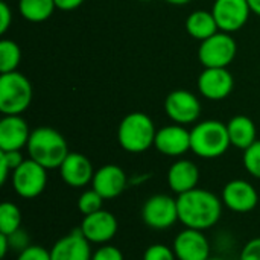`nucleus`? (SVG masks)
<instances>
[{
	"label": "nucleus",
	"mask_w": 260,
	"mask_h": 260,
	"mask_svg": "<svg viewBox=\"0 0 260 260\" xmlns=\"http://www.w3.org/2000/svg\"><path fill=\"white\" fill-rule=\"evenodd\" d=\"M84 3V0H55V5L61 11H73L79 8Z\"/></svg>",
	"instance_id": "nucleus-35"
},
{
	"label": "nucleus",
	"mask_w": 260,
	"mask_h": 260,
	"mask_svg": "<svg viewBox=\"0 0 260 260\" xmlns=\"http://www.w3.org/2000/svg\"><path fill=\"white\" fill-rule=\"evenodd\" d=\"M21 59V50L18 44L12 40L0 41V72L11 73L15 72Z\"/></svg>",
	"instance_id": "nucleus-25"
},
{
	"label": "nucleus",
	"mask_w": 260,
	"mask_h": 260,
	"mask_svg": "<svg viewBox=\"0 0 260 260\" xmlns=\"http://www.w3.org/2000/svg\"><path fill=\"white\" fill-rule=\"evenodd\" d=\"M168 3H171V5H177V6H181V5H187L190 0H166Z\"/></svg>",
	"instance_id": "nucleus-38"
},
{
	"label": "nucleus",
	"mask_w": 260,
	"mask_h": 260,
	"mask_svg": "<svg viewBox=\"0 0 260 260\" xmlns=\"http://www.w3.org/2000/svg\"><path fill=\"white\" fill-rule=\"evenodd\" d=\"M177 260H207L210 259V242L204 232L187 229L181 230L172 244Z\"/></svg>",
	"instance_id": "nucleus-13"
},
{
	"label": "nucleus",
	"mask_w": 260,
	"mask_h": 260,
	"mask_svg": "<svg viewBox=\"0 0 260 260\" xmlns=\"http://www.w3.org/2000/svg\"><path fill=\"white\" fill-rule=\"evenodd\" d=\"M140 2H152V0H140Z\"/></svg>",
	"instance_id": "nucleus-40"
},
{
	"label": "nucleus",
	"mask_w": 260,
	"mask_h": 260,
	"mask_svg": "<svg viewBox=\"0 0 260 260\" xmlns=\"http://www.w3.org/2000/svg\"><path fill=\"white\" fill-rule=\"evenodd\" d=\"M94 172L96 171L93 169L91 161L81 152H69L59 166V175L62 181L73 189H81L87 184H91Z\"/></svg>",
	"instance_id": "nucleus-17"
},
{
	"label": "nucleus",
	"mask_w": 260,
	"mask_h": 260,
	"mask_svg": "<svg viewBox=\"0 0 260 260\" xmlns=\"http://www.w3.org/2000/svg\"><path fill=\"white\" fill-rule=\"evenodd\" d=\"M186 30L192 38L204 41V40L213 37L215 34H218L219 27H218V23H216L212 11L207 12V11L198 9L187 17Z\"/></svg>",
	"instance_id": "nucleus-22"
},
{
	"label": "nucleus",
	"mask_w": 260,
	"mask_h": 260,
	"mask_svg": "<svg viewBox=\"0 0 260 260\" xmlns=\"http://www.w3.org/2000/svg\"><path fill=\"white\" fill-rule=\"evenodd\" d=\"M180 222L187 229L206 232L222 216V200L207 189H193L177 197Z\"/></svg>",
	"instance_id": "nucleus-1"
},
{
	"label": "nucleus",
	"mask_w": 260,
	"mask_h": 260,
	"mask_svg": "<svg viewBox=\"0 0 260 260\" xmlns=\"http://www.w3.org/2000/svg\"><path fill=\"white\" fill-rule=\"evenodd\" d=\"M232 146L227 125L219 120H204L190 131V151L201 158H218Z\"/></svg>",
	"instance_id": "nucleus-4"
},
{
	"label": "nucleus",
	"mask_w": 260,
	"mask_h": 260,
	"mask_svg": "<svg viewBox=\"0 0 260 260\" xmlns=\"http://www.w3.org/2000/svg\"><path fill=\"white\" fill-rule=\"evenodd\" d=\"M207 260H225V259H222V257H210V259H207Z\"/></svg>",
	"instance_id": "nucleus-39"
},
{
	"label": "nucleus",
	"mask_w": 260,
	"mask_h": 260,
	"mask_svg": "<svg viewBox=\"0 0 260 260\" xmlns=\"http://www.w3.org/2000/svg\"><path fill=\"white\" fill-rule=\"evenodd\" d=\"M143 260H177V256L172 247L165 244H152L145 250Z\"/></svg>",
	"instance_id": "nucleus-29"
},
{
	"label": "nucleus",
	"mask_w": 260,
	"mask_h": 260,
	"mask_svg": "<svg viewBox=\"0 0 260 260\" xmlns=\"http://www.w3.org/2000/svg\"><path fill=\"white\" fill-rule=\"evenodd\" d=\"M17 260H52L50 250L41 245H29L26 250L18 253Z\"/></svg>",
	"instance_id": "nucleus-31"
},
{
	"label": "nucleus",
	"mask_w": 260,
	"mask_h": 260,
	"mask_svg": "<svg viewBox=\"0 0 260 260\" xmlns=\"http://www.w3.org/2000/svg\"><path fill=\"white\" fill-rule=\"evenodd\" d=\"M166 180H168L169 189L174 193L181 195V193H186V192L198 187L200 169L192 160L180 158L171 165L168 175H166Z\"/></svg>",
	"instance_id": "nucleus-20"
},
{
	"label": "nucleus",
	"mask_w": 260,
	"mask_h": 260,
	"mask_svg": "<svg viewBox=\"0 0 260 260\" xmlns=\"http://www.w3.org/2000/svg\"><path fill=\"white\" fill-rule=\"evenodd\" d=\"M30 133L21 116H5L0 120V151H21L27 146Z\"/></svg>",
	"instance_id": "nucleus-19"
},
{
	"label": "nucleus",
	"mask_w": 260,
	"mask_h": 260,
	"mask_svg": "<svg viewBox=\"0 0 260 260\" xmlns=\"http://www.w3.org/2000/svg\"><path fill=\"white\" fill-rule=\"evenodd\" d=\"M128 186V177L125 171L117 165L101 166L91 180V189H94L104 200H114L120 197Z\"/></svg>",
	"instance_id": "nucleus-15"
},
{
	"label": "nucleus",
	"mask_w": 260,
	"mask_h": 260,
	"mask_svg": "<svg viewBox=\"0 0 260 260\" xmlns=\"http://www.w3.org/2000/svg\"><path fill=\"white\" fill-rule=\"evenodd\" d=\"M239 260H260V238H254L245 244L239 254Z\"/></svg>",
	"instance_id": "nucleus-33"
},
{
	"label": "nucleus",
	"mask_w": 260,
	"mask_h": 260,
	"mask_svg": "<svg viewBox=\"0 0 260 260\" xmlns=\"http://www.w3.org/2000/svg\"><path fill=\"white\" fill-rule=\"evenodd\" d=\"M12 21V12L9 9V6L2 2L0 3V34H6V30L9 29Z\"/></svg>",
	"instance_id": "nucleus-34"
},
{
	"label": "nucleus",
	"mask_w": 260,
	"mask_h": 260,
	"mask_svg": "<svg viewBox=\"0 0 260 260\" xmlns=\"http://www.w3.org/2000/svg\"><path fill=\"white\" fill-rule=\"evenodd\" d=\"M23 216L21 210L17 204L11 201H5L0 204V233L2 235H11L21 229Z\"/></svg>",
	"instance_id": "nucleus-24"
},
{
	"label": "nucleus",
	"mask_w": 260,
	"mask_h": 260,
	"mask_svg": "<svg viewBox=\"0 0 260 260\" xmlns=\"http://www.w3.org/2000/svg\"><path fill=\"white\" fill-rule=\"evenodd\" d=\"M242 161L245 171L256 180H260V140H256L248 149L244 151Z\"/></svg>",
	"instance_id": "nucleus-28"
},
{
	"label": "nucleus",
	"mask_w": 260,
	"mask_h": 260,
	"mask_svg": "<svg viewBox=\"0 0 260 260\" xmlns=\"http://www.w3.org/2000/svg\"><path fill=\"white\" fill-rule=\"evenodd\" d=\"M224 207L235 213H248L259 204V193L256 187L247 180L229 181L221 193Z\"/></svg>",
	"instance_id": "nucleus-12"
},
{
	"label": "nucleus",
	"mask_w": 260,
	"mask_h": 260,
	"mask_svg": "<svg viewBox=\"0 0 260 260\" xmlns=\"http://www.w3.org/2000/svg\"><path fill=\"white\" fill-rule=\"evenodd\" d=\"M248 5L251 8V12L257 14L260 17V0H248Z\"/></svg>",
	"instance_id": "nucleus-37"
},
{
	"label": "nucleus",
	"mask_w": 260,
	"mask_h": 260,
	"mask_svg": "<svg viewBox=\"0 0 260 260\" xmlns=\"http://www.w3.org/2000/svg\"><path fill=\"white\" fill-rule=\"evenodd\" d=\"M104 201L105 200L94 189L84 190L78 198V210L82 216L96 213L104 209Z\"/></svg>",
	"instance_id": "nucleus-26"
},
{
	"label": "nucleus",
	"mask_w": 260,
	"mask_h": 260,
	"mask_svg": "<svg viewBox=\"0 0 260 260\" xmlns=\"http://www.w3.org/2000/svg\"><path fill=\"white\" fill-rule=\"evenodd\" d=\"M155 125L152 119L140 111L125 116L117 128V142L126 152L140 154L154 146Z\"/></svg>",
	"instance_id": "nucleus-3"
},
{
	"label": "nucleus",
	"mask_w": 260,
	"mask_h": 260,
	"mask_svg": "<svg viewBox=\"0 0 260 260\" xmlns=\"http://www.w3.org/2000/svg\"><path fill=\"white\" fill-rule=\"evenodd\" d=\"M6 236H8L9 244H11V251L14 250V251H17V253H21V251L26 250L29 245H32L30 241H29V235H27L24 230H21V229H18L17 232H14V233H11V235H6Z\"/></svg>",
	"instance_id": "nucleus-32"
},
{
	"label": "nucleus",
	"mask_w": 260,
	"mask_h": 260,
	"mask_svg": "<svg viewBox=\"0 0 260 260\" xmlns=\"http://www.w3.org/2000/svg\"><path fill=\"white\" fill-rule=\"evenodd\" d=\"M8 251H11V244H9V239L6 235H2L0 233V257L5 259Z\"/></svg>",
	"instance_id": "nucleus-36"
},
{
	"label": "nucleus",
	"mask_w": 260,
	"mask_h": 260,
	"mask_svg": "<svg viewBox=\"0 0 260 260\" xmlns=\"http://www.w3.org/2000/svg\"><path fill=\"white\" fill-rule=\"evenodd\" d=\"M14 192L24 200L40 197L47 186V169L32 158H26L12 174Z\"/></svg>",
	"instance_id": "nucleus-8"
},
{
	"label": "nucleus",
	"mask_w": 260,
	"mask_h": 260,
	"mask_svg": "<svg viewBox=\"0 0 260 260\" xmlns=\"http://www.w3.org/2000/svg\"><path fill=\"white\" fill-rule=\"evenodd\" d=\"M26 149L29 158L40 163L47 171L59 169L70 152L64 136L50 126L35 128L30 133Z\"/></svg>",
	"instance_id": "nucleus-2"
},
{
	"label": "nucleus",
	"mask_w": 260,
	"mask_h": 260,
	"mask_svg": "<svg viewBox=\"0 0 260 260\" xmlns=\"http://www.w3.org/2000/svg\"><path fill=\"white\" fill-rule=\"evenodd\" d=\"M154 146L166 157H181L190 151V131L178 123L163 126L157 129Z\"/></svg>",
	"instance_id": "nucleus-14"
},
{
	"label": "nucleus",
	"mask_w": 260,
	"mask_h": 260,
	"mask_svg": "<svg viewBox=\"0 0 260 260\" xmlns=\"http://www.w3.org/2000/svg\"><path fill=\"white\" fill-rule=\"evenodd\" d=\"M55 0H18V12L32 23L46 21L55 11Z\"/></svg>",
	"instance_id": "nucleus-23"
},
{
	"label": "nucleus",
	"mask_w": 260,
	"mask_h": 260,
	"mask_svg": "<svg viewBox=\"0 0 260 260\" xmlns=\"http://www.w3.org/2000/svg\"><path fill=\"white\" fill-rule=\"evenodd\" d=\"M91 260H125V257L117 247L111 244H105V245H99V248L93 251Z\"/></svg>",
	"instance_id": "nucleus-30"
},
{
	"label": "nucleus",
	"mask_w": 260,
	"mask_h": 260,
	"mask_svg": "<svg viewBox=\"0 0 260 260\" xmlns=\"http://www.w3.org/2000/svg\"><path fill=\"white\" fill-rule=\"evenodd\" d=\"M238 44L227 32H218L201 41L198 58L204 69H227L236 56Z\"/></svg>",
	"instance_id": "nucleus-7"
},
{
	"label": "nucleus",
	"mask_w": 260,
	"mask_h": 260,
	"mask_svg": "<svg viewBox=\"0 0 260 260\" xmlns=\"http://www.w3.org/2000/svg\"><path fill=\"white\" fill-rule=\"evenodd\" d=\"M232 146L245 151L257 140V128L248 116H235L227 123Z\"/></svg>",
	"instance_id": "nucleus-21"
},
{
	"label": "nucleus",
	"mask_w": 260,
	"mask_h": 260,
	"mask_svg": "<svg viewBox=\"0 0 260 260\" xmlns=\"http://www.w3.org/2000/svg\"><path fill=\"white\" fill-rule=\"evenodd\" d=\"M165 111L175 123L189 125L198 120L201 114V104L193 93L187 90H175L166 96Z\"/></svg>",
	"instance_id": "nucleus-11"
},
{
	"label": "nucleus",
	"mask_w": 260,
	"mask_h": 260,
	"mask_svg": "<svg viewBox=\"0 0 260 260\" xmlns=\"http://www.w3.org/2000/svg\"><path fill=\"white\" fill-rule=\"evenodd\" d=\"M233 85V76L227 69H204L198 78V90L209 101L225 99Z\"/></svg>",
	"instance_id": "nucleus-18"
},
{
	"label": "nucleus",
	"mask_w": 260,
	"mask_h": 260,
	"mask_svg": "<svg viewBox=\"0 0 260 260\" xmlns=\"http://www.w3.org/2000/svg\"><path fill=\"white\" fill-rule=\"evenodd\" d=\"M79 230L90 244L105 245L110 244L119 230L117 218L108 210H99L96 213L82 216Z\"/></svg>",
	"instance_id": "nucleus-9"
},
{
	"label": "nucleus",
	"mask_w": 260,
	"mask_h": 260,
	"mask_svg": "<svg viewBox=\"0 0 260 260\" xmlns=\"http://www.w3.org/2000/svg\"><path fill=\"white\" fill-rule=\"evenodd\" d=\"M212 14L221 32H236L245 26L251 14L248 0H215Z\"/></svg>",
	"instance_id": "nucleus-10"
},
{
	"label": "nucleus",
	"mask_w": 260,
	"mask_h": 260,
	"mask_svg": "<svg viewBox=\"0 0 260 260\" xmlns=\"http://www.w3.org/2000/svg\"><path fill=\"white\" fill-rule=\"evenodd\" d=\"M32 101V85L29 79L15 72L0 76V111L5 116H20Z\"/></svg>",
	"instance_id": "nucleus-5"
},
{
	"label": "nucleus",
	"mask_w": 260,
	"mask_h": 260,
	"mask_svg": "<svg viewBox=\"0 0 260 260\" xmlns=\"http://www.w3.org/2000/svg\"><path fill=\"white\" fill-rule=\"evenodd\" d=\"M140 215L146 227L157 232L169 230L180 221L177 198L166 193H155L143 203Z\"/></svg>",
	"instance_id": "nucleus-6"
},
{
	"label": "nucleus",
	"mask_w": 260,
	"mask_h": 260,
	"mask_svg": "<svg viewBox=\"0 0 260 260\" xmlns=\"http://www.w3.org/2000/svg\"><path fill=\"white\" fill-rule=\"evenodd\" d=\"M91 244L79 229L59 238L50 248L52 260H91Z\"/></svg>",
	"instance_id": "nucleus-16"
},
{
	"label": "nucleus",
	"mask_w": 260,
	"mask_h": 260,
	"mask_svg": "<svg viewBox=\"0 0 260 260\" xmlns=\"http://www.w3.org/2000/svg\"><path fill=\"white\" fill-rule=\"evenodd\" d=\"M24 160L21 151H0V184H5L9 174H12Z\"/></svg>",
	"instance_id": "nucleus-27"
}]
</instances>
